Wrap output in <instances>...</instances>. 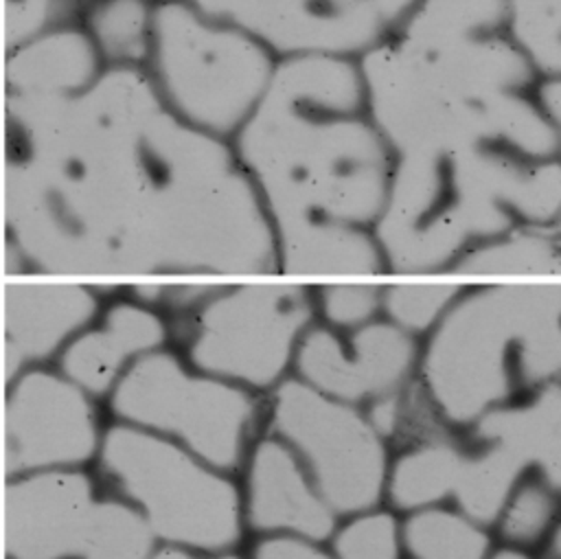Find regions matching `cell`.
I'll use <instances>...</instances> for the list:
<instances>
[{
	"label": "cell",
	"mask_w": 561,
	"mask_h": 559,
	"mask_svg": "<svg viewBox=\"0 0 561 559\" xmlns=\"http://www.w3.org/2000/svg\"><path fill=\"white\" fill-rule=\"evenodd\" d=\"M357 66L392 158L375 228L388 276H445L473 246L559 219L557 134L502 0H416Z\"/></svg>",
	"instance_id": "obj_1"
},
{
	"label": "cell",
	"mask_w": 561,
	"mask_h": 559,
	"mask_svg": "<svg viewBox=\"0 0 561 559\" xmlns=\"http://www.w3.org/2000/svg\"><path fill=\"white\" fill-rule=\"evenodd\" d=\"M151 559H237V557H232L230 552H195V550L158 546Z\"/></svg>",
	"instance_id": "obj_31"
},
{
	"label": "cell",
	"mask_w": 561,
	"mask_h": 559,
	"mask_svg": "<svg viewBox=\"0 0 561 559\" xmlns=\"http://www.w3.org/2000/svg\"><path fill=\"white\" fill-rule=\"evenodd\" d=\"M537 463L543 467V474H546L548 482L554 489H561V419L552 427L550 438H548L543 452L539 454Z\"/></svg>",
	"instance_id": "obj_29"
},
{
	"label": "cell",
	"mask_w": 561,
	"mask_h": 559,
	"mask_svg": "<svg viewBox=\"0 0 561 559\" xmlns=\"http://www.w3.org/2000/svg\"><path fill=\"white\" fill-rule=\"evenodd\" d=\"M504 28L539 81H561V0H502Z\"/></svg>",
	"instance_id": "obj_19"
},
{
	"label": "cell",
	"mask_w": 561,
	"mask_h": 559,
	"mask_svg": "<svg viewBox=\"0 0 561 559\" xmlns=\"http://www.w3.org/2000/svg\"><path fill=\"white\" fill-rule=\"evenodd\" d=\"M316 322L351 331L381 318V285L370 278L309 283Z\"/></svg>",
	"instance_id": "obj_25"
},
{
	"label": "cell",
	"mask_w": 561,
	"mask_h": 559,
	"mask_svg": "<svg viewBox=\"0 0 561 559\" xmlns=\"http://www.w3.org/2000/svg\"><path fill=\"white\" fill-rule=\"evenodd\" d=\"M405 541L414 559H482L486 544L476 526L443 511L414 515Z\"/></svg>",
	"instance_id": "obj_24"
},
{
	"label": "cell",
	"mask_w": 561,
	"mask_h": 559,
	"mask_svg": "<svg viewBox=\"0 0 561 559\" xmlns=\"http://www.w3.org/2000/svg\"><path fill=\"white\" fill-rule=\"evenodd\" d=\"M335 550L340 559H397V524L386 513L362 515L337 535Z\"/></svg>",
	"instance_id": "obj_27"
},
{
	"label": "cell",
	"mask_w": 561,
	"mask_h": 559,
	"mask_svg": "<svg viewBox=\"0 0 561 559\" xmlns=\"http://www.w3.org/2000/svg\"><path fill=\"white\" fill-rule=\"evenodd\" d=\"M167 344H171L167 316L121 287L116 296H105L99 316L64 346L53 366L105 403L136 360Z\"/></svg>",
	"instance_id": "obj_14"
},
{
	"label": "cell",
	"mask_w": 561,
	"mask_h": 559,
	"mask_svg": "<svg viewBox=\"0 0 561 559\" xmlns=\"http://www.w3.org/2000/svg\"><path fill=\"white\" fill-rule=\"evenodd\" d=\"M92 471L142 517L158 546L230 552L241 539L243 509L232 480L167 438L107 421Z\"/></svg>",
	"instance_id": "obj_5"
},
{
	"label": "cell",
	"mask_w": 561,
	"mask_h": 559,
	"mask_svg": "<svg viewBox=\"0 0 561 559\" xmlns=\"http://www.w3.org/2000/svg\"><path fill=\"white\" fill-rule=\"evenodd\" d=\"M522 465L517 456L491 445L484 454L462 460L454 493L471 517L491 520L508 500Z\"/></svg>",
	"instance_id": "obj_23"
},
{
	"label": "cell",
	"mask_w": 561,
	"mask_h": 559,
	"mask_svg": "<svg viewBox=\"0 0 561 559\" xmlns=\"http://www.w3.org/2000/svg\"><path fill=\"white\" fill-rule=\"evenodd\" d=\"M252 559H329V557L322 555L311 544H305L298 539L272 537V539L261 541L252 550Z\"/></svg>",
	"instance_id": "obj_28"
},
{
	"label": "cell",
	"mask_w": 561,
	"mask_h": 559,
	"mask_svg": "<svg viewBox=\"0 0 561 559\" xmlns=\"http://www.w3.org/2000/svg\"><path fill=\"white\" fill-rule=\"evenodd\" d=\"M270 278L213 283L193 307L167 316L171 346L193 368L228 384L276 381L316 311L309 283Z\"/></svg>",
	"instance_id": "obj_6"
},
{
	"label": "cell",
	"mask_w": 561,
	"mask_h": 559,
	"mask_svg": "<svg viewBox=\"0 0 561 559\" xmlns=\"http://www.w3.org/2000/svg\"><path fill=\"white\" fill-rule=\"evenodd\" d=\"M552 548H554V555L561 557V524H559V531L554 533V541H552Z\"/></svg>",
	"instance_id": "obj_37"
},
{
	"label": "cell",
	"mask_w": 561,
	"mask_h": 559,
	"mask_svg": "<svg viewBox=\"0 0 561 559\" xmlns=\"http://www.w3.org/2000/svg\"><path fill=\"white\" fill-rule=\"evenodd\" d=\"M105 70L79 22L46 28L7 50L4 99H68Z\"/></svg>",
	"instance_id": "obj_15"
},
{
	"label": "cell",
	"mask_w": 561,
	"mask_h": 559,
	"mask_svg": "<svg viewBox=\"0 0 561 559\" xmlns=\"http://www.w3.org/2000/svg\"><path fill=\"white\" fill-rule=\"evenodd\" d=\"M276 427L307 456L327 504L364 509L383 482V449L375 425L311 386L285 384L274 395Z\"/></svg>",
	"instance_id": "obj_10"
},
{
	"label": "cell",
	"mask_w": 561,
	"mask_h": 559,
	"mask_svg": "<svg viewBox=\"0 0 561 559\" xmlns=\"http://www.w3.org/2000/svg\"><path fill=\"white\" fill-rule=\"evenodd\" d=\"M416 355V335L377 318L351 331L313 322L294 357L316 388L344 399H362L388 395L401 386Z\"/></svg>",
	"instance_id": "obj_12"
},
{
	"label": "cell",
	"mask_w": 561,
	"mask_h": 559,
	"mask_svg": "<svg viewBox=\"0 0 561 559\" xmlns=\"http://www.w3.org/2000/svg\"><path fill=\"white\" fill-rule=\"evenodd\" d=\"M4 250H7V246H4V232H2V226H0V274H2V270H4Z\"/></svg>",
	"instance_id": "obj_36"
},
{
	"label": "cell",
	"mask_w": 561,
	"mask_h": 559,
	"mask_svg": "<svg viewBox=\"0 0 561 559\" xmlns=\"http://www.w3.org/2000/svg\"><path fill=\"white\" fill-rule=\"evenodd\" d=\"M103 408L110 421L167 438L226 474L245 458L256 419L245 388L193 368L171 344L136 360Z\"/></svg>",
	"instance_id": "obj_7"
},
{
	"label": "cell",
	"mask_w": 561,
	"mask_h": 559,
	"mask_svg": "<svg viewBox=\"0 0 561 559\" xmlns=\"http://www.w3.org/2000/svg\"><path fill=\"white\" fill-rule=\"evenodd\" d=\"M243 520L261 531H294L322 537L331 528L329 504L307 484L291 454L276 441H261L248 458Z\"/></svg>",
	"instance_id": "obj_16"
},
{
	"label": "cell",
	"mask_w": 561,
	"mask_h": 559,
	"mask_svg": "<svg viewBox=\"0 0 561 559\" xmlns=\"http://www.w3.org/2000/svg\"><path fill=\"white\" fill-rule=\"evenodd\" d=\"M425 381L451 421H471L517 381L561 375V283L465 285L425 335Z\"/></svg>",
	"instance_id": "obj_3"
},
{
	"label": "cell",
	"mask_w": 561,
	"mask_h": 559,
	"mask_svg": "<svg viewBox=\"0 0 561 559\" xmlns=\"http://www.w3.org/2000/svg\"><path fill=\"white\" fill-rule=\"evenodd\" d=\"M445 276L561 278V239L554 224H522L467 250Z\"/></svg>",
	"instance_id": "obj_17"
},
{
	"label": "cell",
	"mask_w": 561,
	"mask_h": 559,
	"mask_svg": "<svg viewBox=\"0 0 561 559\" xmlns=\"http://www.w3.org/2000/svg\"><path fill=\"white\" fill-rule=\"evenodd\" d=\"M276 64L245 31L180 0H153L145 72L180 123L230 140L265 94Z\"/></svg>",
	"instance_id": "obj_4"
},
{
	"label": "cell",
	"mask_w": 561,
	"mask_h": 559,
	"mask_svg": "<svg viewBox=\"0 0 561 559\" xmlns=\"http://www.w3.org/2000/svg\"><path fill=\"white\" fill-rule=\"evenodd\" d=\"M539 96L554 127L557 145H559V162H561V81H541Z\"/></svg>",
	"instance_id": "obj_30"
},
{
	"label": "cell",
	"mask_w": 561,
	"mask_h": 559,
	"mask_svg": "<svg viewBox=\"0 0 561 559\" xmlns=\"http://www.w3.org/2000/svg\"><path fill=\"white\" fill-rule=\"evenodd\" d=\"M259 39L276 59H359L416 0H180Z\"/></svg>",
	"instance_id": "obj_9"
},
{
	"label": "cell",
	"mask_w": 561,
	"mask_h": 559,
	"mask_svg": "<svg viewBox=\"0 0 561 559\" xmlns=\"http://www.w3.org/2000/svg\"><path fill=\"white\" fill-rule=\"evenodd\" d=\"M4 134H2V123H0V202H2V182H4Z\"/></svg>",
	"instance_id": "obj_33"
},
{
	"label": "cell",
	"mask_w": 561,
	"mask_h": 559,
	"mask_svg": "<svg viewBox=\"0 0 561 559\" xmlns=\"http://www.w3.org/2000/svg\"><path fill=\"white\" fill-rule=\"evenodd\" d=\"M493 559H528V557L522 555L519 550H502V552H497Z\"/></svg>",
	"instance_id": "obj_35"
},
{
	"label": "cell",
	"mask_w": 561,
	"mask_h": 559,
	"mask_svg": "<svg viewBox=\"0 0 561 559\" xmlns=\"http://www.w3.org/2000/svg\"><path fill=\"white\" fill-rule=\"evenodd\" d=\"M101 495L92 469L0 478V557L79 559Z\"/></svg>",
	"instance_id": "obj_11"
},
{
	"label": "cell",
	"mask_w": 561,
	"mask_h": 559,
	"mask_svg": "<svg viewBox=\"0 0 561 559\" xmlns=\"http://www.w3.org/2000/svg\"><path fill=\"white\" fill-rule=\"evenodd\" d=\"M4 59H7V42L0 28V112H2V103H4Z\"/></svg>",
	"instance_id": "obj_32"
},
{
	"label": "cell",
	"mask_w": 561,
	"mask_h": 559,
	"mask_svg": "<svg viewBox=\"0 0 561 559\" xmlns=\"http://www.w3.org/2000/svg\"><path fill=\"white\" fill-rule=\"evenodd\" d=\"M99 285L53 276L0 285V338L7 381L24 368L55 364L64 346L101 311Z\"/></svg>",
	"instance_id": "obj_13"
},
{
	"label": "cell",
	"mask_w": 561,
	"mask_h": 559,
	"mask_svg": "<svg viewBox=\"0 0 561 559\" xmlns=\"http://www.w3.org/2000/svg\"><path fill=\"white\" fill-rule=\"evenodd\" d=\"M465 456L447 441L414 447L392 469L390 493L403 509H421L456 489Z\"/></svg>",
	"instance_id": "obj_20"
},
{
	"label": "cell",
	"mask_w": 561,
	"mask_h": 559,
	"mask_svg": "<svg viewBox=\"0 0 561 559\" xmlns=\"http://www.w3.org/2000/svg\"><path fill=\"white\" fill-rule=\"evenodd\" d=\"M156 548L142 517L103 489L79 559H151Z\"/></svg>",
	"instance_id": "obj_21"
},
{
	"label": "cell",
	"mask_w": 561,
	"mask_h": 559,
	"mask_svg": "<svg viewBox=\"0 0 561 559\" xmlns=\"http://www.w3.org/2000/svg\"><path fill=\"white\" fill-rule=\"evenodd\" d=\"M230 147L270 224L278 276H388L375 228L392 158L355 59H278Z\"/></svg>",
	"instance_id": "obj_2"
},
{
	"label": "cell",
	"mask_w": 561,
	"mask_h": 559,
	"mask_svg": "<svg viewBox=\"0 0 561 559\" xmlns=\"http://www.w3.org/2000/svg\"><path fill=\"white\" fill-rule=\"evenodd\" d=\"M153 0H85L79 24L105 68H145Z\"/></svg>",
	"instance_id": "obj_18"
},
{
	"label": "cell",
	"mask_w": 561,
	"mask_h": 559,
	"mask_svg": "<svg viewBox=\"0 0 561 559\" xmlns=\"http://www.w3.org/2000/svg\"><path fill=\"white\" fill-rule=\"evenodd\" d=\"M4 388H7V368H4V349H2V338H0V406H2Z\"/></svg>",
	"instance_id": "obj_34"
},
{
	"label": "cell",
	"mask_w": 561,
	"mask_h": 559,
	"mask_svg": "<svg viewBox=\"0 0 561 559\" xmlns=\"http://www.w3.org/2000/svg\"><path fill=\"white\" fill-rule=\"evenodd\" d=\"M107 421L103 403L53 364L20 370L0 406V478L92 469Z\"/></svg>",
	"instance_id": "obj_8"
},
{
	"label": "cell",
	"mask_w": 561,
	"mask_h": 559,
	"mask_svg": "<svg viewBox=\"0 0 561 559\" xmlns=\"http://www.w3.org/2000/svg\"><path fill=\"white\" fill-rule=\"evenodd\" d=\"M465 289V283L397 278L381 285V318L412 335H427L454 300Z\"/></svg>",
	"instance_id": "obj_22"
},
{
	"label": "cell",
	"mask_w": 561,
	"mask_h": 559,
	"mask_svg": "<svg viewBox=\"0 0 561 559\" xmlns=\"http://www.w3.org/2000/svg\"><path fill=\"white\" fill-rule=\"evenodd\" d=\"M557 511L559 500L552 484L524 482L502 506V535L517 546L535 544L552 528Z\"/></svg>",
	"instance_id": "obj_26"
}]
</instances>
